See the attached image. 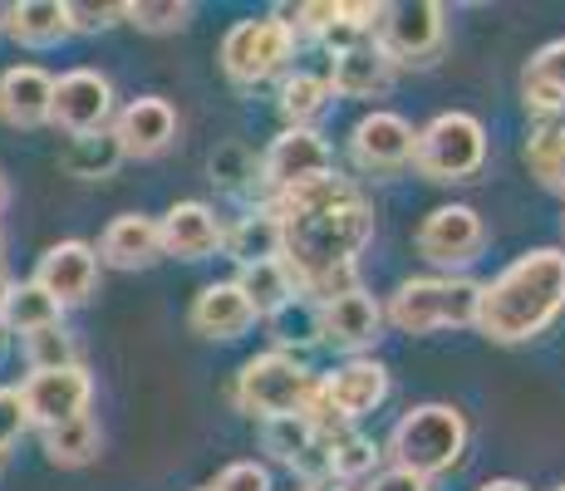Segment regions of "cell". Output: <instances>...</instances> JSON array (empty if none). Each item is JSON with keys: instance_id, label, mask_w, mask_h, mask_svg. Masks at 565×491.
Instances as JSON below:
<instances>
[{"instance_id": "1", "label": "cell", "mask_w": 565, "mask_h": 491, "mask_svg": "<svg viewBox=\"0 0 565 491\" xmlns=\"http://www.w3.org/2000/svg\"><path fill=\"white\" fill-rule=\"evenodd\" d=\"M280 222V266L296 276V290L306 295L315 280L334 276L340 266H354V256L374 236V206L350 178L310 182L300 192H286L270 202Z\"/></svg>"}, {"instance_id": "2", "label": "cell", "mask_w": 565, "mask_h": 491, "mask_svg": "<svg viewBox=\"0 0 565 491\" xmlns=\"http://www.w3.org/2000/svg\"><path fill=\"white\" fill-rule=\"evenodd\" d=\"M565 310V250L536 246L516 256L477 295V324L492 344H531Z\"/></svg>"}, {"instance_id": "3", "label": "cell", "mask_w": 565, "mask_h": 491, "mask_svg": "<svg viewBox=\"0 0 565 491\" xmlns=\"http://www.w3.org/2000/svg\"><path fill=\"white\" fill-rule=\"evenodd\" d=\"M467 438H472V428H467L462 408H452V403H418L388 433V457H394V467L433 482V477L452 472L467 457Z\"/></svg>"}, {"instance_id": "4", "label": "cell", "mask_w": 565, "mask_h": 491, "mask_svg": "<svg viewBox=\"0 0 565 491\" xmlns=\"http://www.w3.org/2000/svg\"><path fill=\"white\" fill-rule=\"evenodd\" d=\"M477 295L482 286L467 276H423L404 280L384 305V320L404 334H433V330H472L477 324Z\"/></svg>"}, {"instance_id": "5", "label": "cell", "mask_w": 565, "mask_h": 491, "mask_svg": "<svg viewBox=\"0 0 565 491\" xmlns=\"http://www.w3.org/2000/svg\"><path fill=\"white\" fill-rule=\"evenodd\" d=\"M384 398H388V369L379 359H350L334 374L315 378L300 418L315 428V438H340V433H350L354 418L374 413Z\"/></svg>"}, {"instance_id": "6", "label": "cell", "mask_w": 565, "mask_h": 491, "mask_svg": "<svg viewBox=\"0 0 565 491\" xmlns=\"http://www.w3.org/2000/svg\"><path fill=\"white\" fill-rule=\"evenodd\" d=\"M315 388V374L306 364H300L296 354H286V349H270V354H256L242 364V374H236L232 384V398L236 408L246 413V418H290V413L306 408Z\"/></svg>"}, {"instance_id": "7", "label": "cell", "mask_w": 565, "mask_h": 491, "mask_svg": "<svg viewBox=\"0 0 565 491\" xmlns=\"http://www.w3.org/2000/svg\"><path fill=\"white\" fill-rule=\"evenodd\" d=\"M413 168L428 182H472L487 168V128L482 118L462 114H438L428 128H418L413 143Z\"/></svg>"}, {"instance_id": "8", "label": "cell", "mask_w": 565, "mask_h": 491, "mask_svg": "<svg viewBox=\"0 0 565 491\" xmlns=\"http://www.w3.org/2000/svg\"><path fill=\"white\" fill-rule=\"evenodd\" d=\"M369 40L379 45L388 64H433V54L448 40V10L438 0H398L379 6Z\"/></svg>"}, {"instance_id": "9", "label": "cell", "mask_w": 565, "mask_h": 491, "mask_svg": "<svg viewBox=\"0 0 565 491\" xmlns=\"http://www.w3.org/2000/svg\"><path fill=\"white\" fill-rule=\"evenodd\" d=\"M290 60H296V35L276 15L236 20L222 40V70L236 89H256V84L276 79V74H286Z\"/></svg>"}, {"instance_id": "10", "label": "cell", "mask_w": 565, "mask_h": 491, "mask_svg": "<svg viewBox=\"0 0 565 491\" xmlns=\"http://www.w3.org/2000/svg\"><path fill=\"white\" fill-rule=\"evenodd\" d=\"M334 172V152L315 128H286L276 143L266 148V158L256 162V188L266 196V206L286 192H300L310 182L330 178Z\"/></svg>"}, {"instance_id": "11", "label": "cell", "mask_w": 565, "mask_h": 491, "mask_svg": "<svg viewBox=\"0 0 565 491\" xmlns=\"http://www.w3.org/2000/svg\"><path fill=\"white\" fill-rule=\"evenodd\" d=\"M413 242H418L423 260H433V266H443V270H462L482 256L487 226H482V216H477V206L448 202V206H433V212L423 216Z\"/></svg>"}, {"instance_id": "12", "label": "cell", "mask_w": 565, "mask_h": 491, "mask_svg": "<svg viewBox=\"0 0 565 491\" xmlns=\"http://www.w3.org/2000/svg\"><path fill=\"white\" fill-rule=\"evenodd\" d=\"M15 393H20V408H25V423H35L40 433H50V428H60V423L84 418V413H89L94 378H89V369L84 364L45 369V374H30Z\"/></svg>"}, {"instance_id": "13", "label": "cell", "mask_w": 565, "mask_h": 491, "mask_svg": "<svg viewBox=\"0 0 565 491\" xmlns=\"http://www.w3.org/2000/svg\"><path fill=\"white\" fill-rule=\"evenodd\" d=\"M50 124L70 138L104 134L114 124V84L99 70H70L64 79H54Z\"/></svg>"}, {"instance_id": "14", "label": "cell", "mask_w": 565, "mask_h": 491, "mask_svg": "<svg viewBox=\"0 0 565 491\" xmlns=\"http://www.w3.org/2000/svg\"><path fill=\"white\" fill-rule=\"evenodd\" d=\"M379 334H384V305L374 295L354 290L330 305H315V340H324L340 354L364 359V349H374Z\"/></svg>"}, {"instance_id": "15", "label": "cell", "mask_w": 565, "mask_h": 491, "mask_svg": "<svg viewBox=\"0 0 565 491\" xmlns=\"http://www.w3.org/2000/svg\"><path fill=\"white\" fill-rule=\"evenodd\" d=\"M413 143H418V134H413V124L404 114L374 108V114H364L360 124H354L350 158L360 162L364 172H398L413 162Z\"/></svg>"}, {"instance_id": "16", "label": "cell", "mask_w": 565, "mask_h": 491, "mask_svg": "<svg viewBox=\"0 0 565 491\" xmlns=\"http://www.w3.org/2000/svg\"><path fill=\"white\" fill-rule=\"evenodd\" d=\"M35 286L50 295L60 310L70 305H84L99 286V256H94L89 242H60L40 256L35 266Z\"/></svg>"}, {"instance_id": "17", "label": "cell", "mask_w": 565, "mask_h": 491, "mask_svg": "<svg viewBox=\"0 0 565 491\" xmlns=\"http://www.w3.org/2000/svg\"><path fill=\"white\" fill-rule=\"evenodd\" d=\"M114 138L124 148V158H158L178 138V108L158 94H143L114 118Z\"/></svg>"}, {"instance_id": "18", "label": "cell", "mask_w": 565, "mask_h": 491, "mask_svg": "<svg viewBox=\"0 0 565 491\" xmlns=\"http://www.w3.org/2000/svg\"><path fill=\"white\" fill-rule=\"evenodd\" d=\"M222 232L226 226L216 222V212L206 202H172L168 216L158 222L162 256H178V260L216 256V250H222Z\"/></svg>"}, {"instance_id": "19", "label": "cell", "mask_w": 565, "mask_h": 491, "mask_svg": "<svg viewBox=\"0 0 565 491\" xmlns=\"http://www.w3.org/2000/svg\"><path fill=\"white\" fill-rule=\"evenodd\" d=\"M50 104H54V79L40 64H10L0 74V118L10 128L50 124Z\"/></svg>"}, {"instance_id": "20", "label": "cell", "mask_w": 565, "mask_h": 491, "mask_svg": "<svg viewBox=\"0 0 565 491\" xmlns=\"http://www.w3.org/2000/svg\"><path fill=\"white\" fill-rule=\"evenodd\" d=\"M94 256H99L104 266H114V270H143V266H153V260L162 256L158 222H153V216H143V212L114 216V222L104 226L99 250H94Z\"/></svg>"}, {"instance_id": "21", "label": "cell", "mask_w": 565, "mask_h": 491, "mask_svg": "<svg viewBox=\"0 0 565 491\" xmlns=\"http://www.w3.org/2000/svg\"><path fill=\"white\" fill-rule=\"evenodd\" d=\"M256 324V310L246 305V295L232 280H212L198 300H192V330L202 340H242Z\"/></svg>"}, {"instance_id": "22", "label": "cell", "mask_w": 565, "mask_h": 491, "mask_svg": "<svg viewBox=\"0 0 565 491\" xmlns=\"http://www.w3.org/2000/svg\"><path fill=\"white\" fill-rule=\"evenodd\" d=\"M388 79H394V64L379 54L374 40H364V45L334 54L330 74H324L330 94H340V98H374V94L388 89Z\"/></svg>"}, {"instance_id": "23", "label": "cell", "mask_w": 565, "mask_h": 491, "mask_svg": "<svg viewBox=\"0 0 565 491\" xmlns=\"http://www.w3.org/2000/svg\"><path fill=\"white\" fill-rule=\"evenodd\" d=\"M236 290L246 295V305L256 310V320H276V314H286L290 305L300 300L296 290V276H290L280 260H256V266H236Z\"/></svg>"}, {"instance_id": "24", "label": "cell", "mask_w": 565, "mask_h": 491, "mask_svg": "<svg viewBox=\"0 0 565 491\" xmlns=\"http://www.w3.org/2000/svg\"><path fill=\"white\" fill-rule=\"evenodd\" d=\"M521 94H526V108L536 118H556L565 114V40H551L531 54L526 79H521Z\"/></svg>"}, {"instance_id": "25", "label": "cell", "mask_w": 565, "mask_h": 491, "mask_svg": "<svg viewBox=\"0 0 565 491\" xmlns=\"http://www.w3.org/2000/svg\"><path fill=\"white\" fill-rule=\"evenodd\" d=\"M6 35L15 45L30 50H50L70 35V15H64V0H20L6 10Z\"/></svg>"}, {"instance_id": "26", "label": "cell", "mask_w": 565, "mask_h": 491, "mask_svg": "<svg viewBox=\"0 0 565 491\" xmlns=\"http://www.w3.org/2000/svg\"><path fill=\"white\" fill-rule=\"evenodd\" d=\"M222 250L236 266H256V260H280V222L270 206L242 216L232 232H222Z\"/></svg>"}, {"instance_id": "27", "label": "cell", "mask_w": 565, "mask_h": 491, "mask_svg": "<svg viewBox=\"0 0 565 491\" xmlns=\"http://www.w3.org/2000/svg\"><path fill=\"white\" fill-rule=\"evenodd\" d=\"M124 162V148H118L114 128L104 134H84V138H70V148L60 152V168L79 182H99V178H114V168Z\"/></svg>"}, {"instance_id": "28", "label": "cell", "mask_w": 565, "mask_h": 491, "mask_svg": "<svg viewBox=\"0 0 565 491\" xmlns=\"http://www.w3.org/2000/svg\"><path fill=\"white\" fill-rule=\"evenodd\" d=\"M50 324H64V310L50 300L45 290L35 286V280H20V286L10 290L6 310H0V330H10V334H35V330H50Z\"/></svg>"}, {"instance_id": "29", "label": "cell", "mask_w": 565, "mask_h": 491, "mask_svg": "<svg viewBox=\"0 0 565 491\" xmlns=\"http://www.w3.org/2000/svg\"><path fill=\"white\" fill-rule=\"evenodd\" d=\"M99 447H104V433H99V423H94L89 413L45 433V457L54 467H89L94 457H99Z\"/></svg>"}, {"instance_id": "30", "label": "cell", "mask_w": 565, "mask_h": 491, "mask_svg": "<svg viewBox=\"0 0 565 491\" xmlns=\"http://www.w3.org/2000/svg\"><path fill=\"white\" fill-rule=\"evenodd\" d=\"M379 442L360 438V433H340V438H324V472L330 482H360V477H374L379 467Z\"/></svg>"}, {"instance_id": "31", "label": "cell", "mask_w": 565, "mask_h": 491, "mask_svg": "<svg viewBox=\"0 0 565 491\" xmlns=\"http://www.w3.org/2000/svg\"><path fill=\"white\" fill-rule=\"evenodd\" d=\"M330 98L334 94L324 84V74H286V84H280V118H286V128H310Z\"/></svg>"}, {"instance_id": "32", "label": "cell", "mask_w": 565, "mask_h": 491, "mask_svg": "<svg viewBox=\"0 0 565 491\" xmlns=\"http://www.w3.org/2000/svg\"><path fill=\"white\" fill-rule=\"evenodd\" d=\"M124 20L148 30V35H172V30H182L192 20V6L188 0H128Z\"/></svg>"}, {"instance_id": "33", "label": "cell", "mask_w": 565, "mask_h": 491, "mask_svg": "<svg viewBox=\"0 0 565 491\" xmlns=\"http://www.w3.org/2000/svg\"><path fill=\"white\" fill-rule=\"evenodd\" d=\"M25 359H30V374L79 364V359H74V340H70V330H64V324H50V330L25 334Z\"/></svg>"}, {"instance_id": "34", "label": "cell", "mask_w": 565, "mask_h": 491, "mask_svg": "<svg viewBox=\"0 0 565 491\" xmlns=\"http://www.w3.org/2000/svg\"><path fill=\"white\" fill-rule=\"evenodd\" d=\"M206 168H212V182H222V188H256V158L242 143H222Z\"/></svg>"}, {"instance_id": "35", "label": "cell", "mask_w": 565, "mask_h": 491, "mask_svg": "<svg viewBox=\"0 0 565 491\" xmlns=\"http://www.w3.org/2000/svg\"><path fill=\"white\" fill-rule=\"evenodd\" d=\"M561 148H565V124L561 118H551V124H541L536 134H531L526 162H531V172H536L541 182H551V172H556V162H561Z\"/></svg>"}, {"instance_id": "36", "label": "cell", "mask_w": 565, "mask_h": 491, "mask_svg": "<svg viewBox=\"0 0 565 491\" xmlns=\"http://www.w3.org/2000/svg\"><path fill=\"white\" fill-rule=\"evenodd\" d=\"M64 15H70V35H99L114 20H124V6H79V0H64Z\"/></svg>"}, {"instance_id": "37", "label": "cell", "mask_w": 565, "mask_h": 491, "mask_svg": "<svg viewBox=\"0 0 565 491\" xmlns=\"http://www.w3.org/2000/svg\"><path fill=\"white\" fill-rule=\"evenodd\" d=\"M25 408H20V393L15 388H0V462L10 457V447L20 442V433H25Z\"/></svg>"}, {"instance_id": "38", "label": "cell", "mask_w": 565, "mask_h": 491, "mask_svg": "<svg viewBox=\"0 0 565 491\" xmlns=\"http://www.w3.org/2000/svg\"><path fill=\"white\" fill-rule=\"evenodd\" d=\"M212 491H270V472L260 462H232L212 482Z\"/></svg>"}, {"instance_id": "39", "label": "cell", "mask_w": 565, "mask_h": 491, "mask_svg": "<svg viewBox=\"0 0 565 491\" xmlns=\"http://www.w3.org/2000/svg\"><path fill=\"white\" fill-rule=\"evenodd\" d=\"M369 491H433V482H423V477L404 472V467H388V472H374Z\"/></svg>"}, {"instance_id": "40", "label": "cell", "mask_w": 565, "mask_h": 491, "mask_svg": "<svg viewBox=\"0 0 565 491\" xmlns=\"http://www.w3.org/2000/svg\"><path fill=\"white\" fill-rule=\"evenodd\" d=\"M477 491H531L526 482H516V477H497V482H482Z\"/></svg>"}, {"instance_id": "41", "label": "cell", "mask_w": 565, "mask_h": 491, "mask_svg": "<svg viewBox=\"0 0 565 491\" xmlns=\"http://www.w3.org/2000/svg\"><path fill=\"white\" fill-rule=\"evenodd\" d=\"M546 188L565 196V148H561V162H556V172H551V182H546Z\"/></svg>"}, {"instance_id": "42", "label": "cell", "mask_w": 565, "mask_h": 491, "mask_svg": "<svg viewBox=\"0 0 565 491\" xmlns=\"http://www.w3.org/2000/svg\"><path fill=\"white\" fill-rule=\"evenodd\" d=\"M10 290H15V280H10V270H6V266H0V310H6Z\"/></svg>"}, {"instance_id": "43", "label": "cell", "mask_w": 565, "mask_h": 491, "mask_svg": "<svg viewBox=\"0 0 565 491\" xmlns=\"http://www.w3.org/2000/svg\"><path fill=\"white\" fill-rule=\"evenodd\" d=\"M10 206V182H6V172H0V212Z\"/></svg>"}, {"instance_id": "44", "label": "cell", "mask_w": 565, "mask_h": 491, "mask_svg": "<svg viewBox=\"0 0 565 491\" xmlns=\"http://www.w3.org/2000/svg\"><path fill=\"white\" fill-rule=\"evenodd\" d=\"M306 491H344V487H334V482H320V487H306Z\"/></svg>"}, {"instance_id": "45", "label": "cell", "mask_w": 565, "mask_h": 491, "mask_svg": "<svg viewBox=\"0 0 565 491\" xmlns=\"http://www.w3.org/2000/svg\"><path fill=\"white\" fill-rule=\"evenodd\" d=\"M0 246H6V226H0Z\"/></svg>"}, {"instance_id": "46", "label": "cell", "mask_w": 565, "mask_h": 491, "mask_svg": "<svg viewBox=\"0 0 565 491\" xmlns=\"http://www.w3.org/2000/svg\"><path fill=\"white\" fill-rule=\"evenodd\" d=\"M0 30H6V10H0Z\"/></svg>"}, {"instance_id": "47", "label": "cell", "mask_w": 565, "mask_h": 491, "mask_svg": "<svg viewBox=\"0 0 565 491\" xmlns=\"http://www.w3.org/2000/svg\"><path fill=\"white\" fill-rule=\"evenodd\" d=\"M551 491H565V482H561V487H551Z\"/></svg>"}, {"instance_id": "48", "label": "cell", "mask_w": 565, "mask_h": 491, "mask_svg": "<svg viewBox=\"0 0 565 491\" xmlns=\"http://www.w3.org/2000/svg\"><path fill=\"white\" fill-rule=\"evenodd\" d=\"M202 491H212V487H202Z\"/></svg>"}]
</instances>
